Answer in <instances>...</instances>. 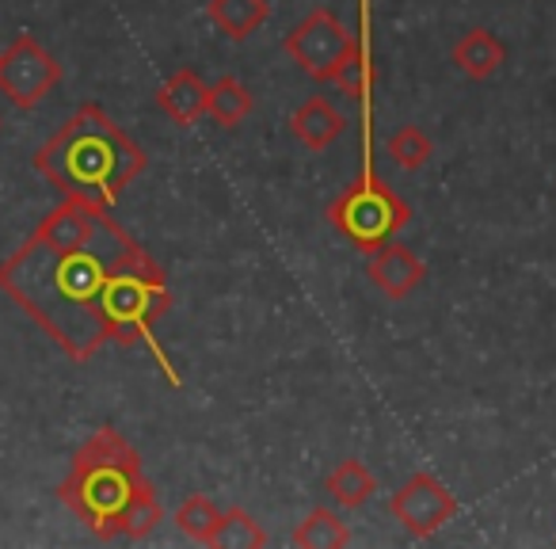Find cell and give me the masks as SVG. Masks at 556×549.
Returning <instances> with one entry per match:
<instances>
[{"label": "cell", "instance_id": "5", "mask_svg": "<svg viewBox=\"0 0 556 549\" xmlns=\"http://www.w3.org/2000/svg\"><path fill=\"white\" fill-rule=\"evenodd\" d=\"M62 85V65L35 35H20L0 54V92L9 96L20 111H31Z\"/></svg>", "mask_w": 556, "mask_h": 549}, {"label": "cell", "instance_id": "6", "mask_svg": "<svg viewBox=\"0 0 556 549\" xmlns=\"http://www.w3.org/2000/svg\"><path fill=\"white\" fill-rule=\"evenodd\" d=\"M355 35L343 27V20L332 9H313L294 32L287 35V54L294 58V65H302V73H309L313 80H332L336 65L343 62V54L351 50Z\"/></svg>", "mask_w": 556, "mask_h": 549}, {"label": "cell", "instance_id": "3", "mask_svg": "<svg viewBox=\"0 0 556 549\" xmlns=\"http://www.w3.org/2000/svg\"><path fill=\"white\" fill-rule=\"evenodd\" d=\"M31 164L62 195L115 207L126 187L141 176L146 153L100 103H80L58 126V134L35 149Z\"/></svg>", "mask_w": 556, "mask_h": 549}, {"label": "cell", "instance_id": "17", "mask_svg": "<svg viewBox=\"0 0 556 549\" xmlns=\"http://www.w3.org/2000/svg\"><path fill=\"white\" fill-rule=\"evenodd\" d=\"M225 511L217 503H210L206 496H187L176 511V523L179 531L187 534L191 541H202V546H214V534H217V523H222Z\"/></svg>", "mask_w": 556, "mask_h": 549}, {"label": "cell", "instance_id": "7", "mask_svg": "<svg viewBox=\"0 0 556 549\" xmlns=\"http://www.w3.org/2000/svg\"><path fill=\"white\" fill-rule=\"evenodd\" d=\"M389 515L412 534V538H431L450 519L457 515V500L439 477L431 473H412L389 500Z\"/></svg>", "mask_w": 556, "mask_h": 549}, {"label": "cell", "instance_id": "4", "mask_svg": "<svg viewBox=\"0 0 556 549\" xmlns=\"http://www.w3.org/2000/svg\"><path fill=\"white\" fill-rule=\"evenodd\" d=\"M363 103V172L351 187H343L332 202H328V222L343 233L355 248H363L366 255L378 245L393 240L401 229H408L412 207L378 176L374 169V134H370V96Z\"/></svg>", "mask_w": 556, "mask_h": 549}, {"label": "cell", "instance_id": "15", "mask_svg": "<svg viewBox=\"0 0 556 549\" xmlns=\"http://www.w3.org/2000/svg\"><path fill=\"white\" fill-rule=\"evenodd\" d=\"M255 108V96L248 85H240L237 77H222L210 85V103H206V115L214 118L217 126H225V130H232V126H240L248 115H252Z\"/></svg>", "mask_w": 556, "mask_h": 549}, {"label": "cell", "instance_id": "10", "mask_svg": "<svg viewBox=\"0 0 556 549\" xmlns=\"http://www.w3.org/2000/svg\"><path fill=\"white\" fill-rule=\"evenodd\" d=\"M290 130H294V138L302 141L305 149L320 153V149H328L332 141L343 138L348 115H343L340 108H332L325 96H313V100H305L302 108L290 115Z\"/></svg>", "mask_w": 556, "mask_h": 549}, {"label": "cell", "instance_id": "2", "mask_svg": "<svg viewBox=\"0 0 556 549\" xmlns=\"http://www.w3.org/2000/svg\"><path fill=\"white\" fill-rule=\"evenodd\" d=\"M58 500L103 541H141L164 519L153 481L141 470V454L108 424L96 427L73 454L70 477L58 485Z\"/></svg>", "mask_w": 556, "mask_h": 549}, {"label": "cell", "instance_id": "16", "mask_svg": "<svg viewBox=\"0 0 556 549\" xmlns=\"http://www.w3.org/2000/svg\"><path fill=\"white\" fill-rule=\"evenodd\" d=\"M290 541L302 549H343L351 541V531L332 508H313L309 515L298 523Z\"/></svg>", "mask_w": 556, "mask_h": 549}, {"label": "cell", "instance_id": "8", "mask_svg": "<svg viewBox=\"0 0 556 549\" xmlns=\"http://www.w3.org/2000/svg\"><path fill=\"white\" fill-rule=\"evenodd\" d=\"M366 275H370V283L381 295L401 302V298H408L416 287H424L427 263L419 260L412 248L396 245V240H386V245L374 248L370 260H366Z\"/></svg>", "mask_w": 556, "mask_h": 549}, {"label": "cell", "instance_id": "11", "mask_svg": "<svg viewBox=\"0 0 556 549\" xmlns=\"http://www.w3.org/2000/svg\"><path fill=\"white\" fill-rule=\"evenodd\" d=\"M503 62H507V47L488 27H469L454 42V65L469 80H492L503 70Z\"/></svg>", "mask_w": 556, "mask_h": 549}, {"label": "cell", "instance_id": "14", "mask_svg": "<svg viewBox=\"0 0 556 549\" xmlns=\"http://www.w3.org/2000/svg\"><path fill=\"white\" fill-rule=\"evenodd\" d=\"M325 485H328V492H332V500L340 503V508H348V511L370 503L374 492H378V477H374V473L366 470L358 458H343V462L328 473Z\"/></svg>", "mask_w": 556, "mask_h": 549}, {"label": "cell", "instance_id": "19", "mask_svg": "<svg viewBox=\"0 0 556 549\" xmlns=\"http://www.w3.org/2000/svg\"><path fill=\"white\" fill-rule=\"evenodd\" d=\"M214 546H222V549H260V546H267V534L260 531V523H255L248 511L229 508L222 515V523H217Z\"/></svg>", "mask_w": 556, "mask_h": 549}, {"label": "cell", "instance_id": "13", "mask_svg": "<svg viewBox=\"0 0 556 549\" xmlns=\"http://www.w3.org/2000/svg\"><path fill=\"white\" fill-rule=\"evenodd\" d=\"M270 4L267 0H210L206 16L229 35L232 42H244L267 24Z\"/></svg>", "mask_w": 556, "mask_h": 549}, {"label": "cell", "instance_id": "18", "mask_svg": "<svg viewBox=\"0 0 556 549\" xmlns=\"http://www.w3.org/2000/svg\"><path fill=\"white\" fill-rule=\"evenodd\" d=\"M386 153L393 157L396 169L419 172L434 157V146H431V138L419 130V126H401V130H396L393 138L386 141Z\"/></svg>", "mask_w": 556, "mask_h": 549}, {"label": "cell", "instance_id": "1", "mask_svg": "<svg viewBox=\"0 0 556 549\" xmlns=\"http://www.w3.org/2000/svg\"><path fill=\"white\" fill-rule=\"evenodd\" d=\"M0 290L73 359L108 344H149L176 382L153 328L172 310L164 267L111 217V207L65 195L39 229L0 263Z\"/></svg>", "mask_w": 556, "mask_h": 549}, {"label": "cell", "instance_id": "12", "mask_svg": "<svg viewBox=\"0 0 556 549\" xmlns=\"http://www.w3.org/2000/svg\"><path fill=\"white\" fill-rule=\"evenodd\" d=\"M366 20H370V9L363 0V35H355L351 50L343 54V62L336 65V85L351 96V100H366L374 92V58H370V35H366Z\"/></svg>", "mask_w": 556, "mask_h": 549}, {"label": "cell", "instance_id": "9", "mask_svg": "<svg viewBox=\"0 0 556 549\" xmlns=\"http://www.w3.org/2000/svg\"><path fill=\"white\" fill-rule=\"evenodd\" d=\"M206 103H210V85L194 70L172 73V77L161 85V92H156V108H161L176 126L199 123V118L206 115Z\"/></svg>", "mask_w": 556, "mask_h": 549}]
</instances>
